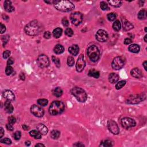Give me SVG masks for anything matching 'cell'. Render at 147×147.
<instances>
[{
  "mask_svg": "<svg viewBox=\"0 0 147 147\" xmlns=\"http://www.w3.org/2000/svg\"><path fill=\"white\" fill-rule=\"evenodd\" d=\"M24 30L28 35L34 36L40 34L43 31V28L39 22L36 20H34L26 24L25 26Z\"/></svg>",
  "mask_w": 147,
  "mask_h": 147,
  "instance_id": "obj_1",
  "label": "cell"
},
{
  "mask_svg": "<svg viewBox=\"0 0 147 147\" xmlns=\"http://www.w3.org/2000/svg\"><path fill=\"white\" fill-rule=\"evenodd\" d=\"M65 106L63 102L60 101H54L51 104L49 108V113L52 116L60 114L64 112Z\"/></svg>",
  "mask_w": 147,
  "mask_h": 147,
  "instance_id": "obj_2",
  "label": "cell"
},
{
  "mask_svg": "<svg viewBox=\"0 0 147 147\" xmlns=\"http://www.w3.org/2000/svg\"><path fill=\"white\" fill-rule=\"evenodd\" d=\"M54 6L57 10L63 12H70L75 8L74 5L69 1H58Z\"/></svg>",
  "mask_w": 147,
  "mask_h": 147,
  "instance_id": "obj_3",
  "label": "cell"
},
{
  "mask_svg": "<svg viewBox=\"0 0 147 147\" xmlns=\"http://www.w3.org/2000/svg\"><path fill=\"white\" fill-rule=\"evenodd\" d=\"M72 94L80 102H85L87 98V95L84 90L79 87H75L71 90Z\"/></svg>",
  "mask_w": 147,
  "mask_h": 147,
  "instance_id": "obj_4",
  "label": "cell"
},
{
  "mask_svg": "<svg viewBox=\"0 0 147 147\" xmlns=\"http://www.w3.org/2000/svg\"><path fill=\"white\" fill-rule=\"evenodd\" d=\"M87 53L89 59L93 62H95L99 59L100 52L98 47L95 45H93L88 47L87 50Z\"/></svg>",
  "mask_w": 147,
  "mask_h": 147,
  "instance_id": "obj_5",
  "label": "cell"
},
{
  "mask_svg": "<svg viewBox=\"0 0 147 147\" xmlns=\"http://www.w3.org/2000/svg\"><path fill=\"white\" fill-rule=\"evenodd\" d=\"M70 20L71 23L74 25H76V26H78L82 22V20H83V15L80 12H74L71 14Z\"/></svg>",
  "mask_w": 147,
  "mask_h": 147,
  "instance_id": "obj_6",
  "label": "cell"
},
{
  "mask_svg": "<svg viewBox=\"0 0 147 147\" xmlns=\"http://www.w3.org/2000/svg\"><path fill=\"white\" fill-rule=\"evenodd\" d=\"M125 64L124 59L122 57L117 56L113 59L112 63V66L114 69L118 70L123 67Z\"/></svg>",
  "mask_w": 147,
  "mask_h": 147,
  "instance_id": "obj_7",
  "label": "cell"
},
{
  "mask_svg": "<svg viewBox=\"0 0 147 147\" xmlns=\"http://www.w3.org/2000/svg\"><path fill=\"white\" fill-rule=\"evenodd\" d=\"M37 63L40 68H46L50 65L48 58L45 55H39L37 59Z\"/></svg>",
  "mask_w": 147,
  "mask_h": 147,
  "instance_id": "obj_8",
  "label": "cell"
},
{
  "mask_svg": "<svg viewBox=\"0 0 147 147\" xmlns=\"http://www.w3.org/2000/svg\"><path fill=\"white\" fill-rule=\"evenodd\" d=\"M122 127L126 129H129L136 126V121L132 118L129 117L123 118L121 121Z\"/></svg>",
  "mask_w": 147,
  "mask_h": 147,
  "instance_id": "obj_9",
  "label": "cell"
},
{
  "mask_svg": "<svg viewBox=\"0 0 147 147\" xmlns=\"http://www.w3.org/2000/svg\"><path fill=\"white\" fill-rule=\"evenodd\" d=\"M85 66H86V62H85V61L84 56L82 54L80 55L78 59V61H77V64H76L77 71L79 72H82L84 69Z\"/></svg>",
  "mask_w": 147,
  "mask_h": 147,
  "instance_id": "obj_10",
  "label": "cell"
},
{
  "mask_svg": "<svg viewBox=\"0 0 147 147\" xmlns=\"http://www.w3.org/2000/svg\"><path fill=\"white\" fill-rule=\"evenodd\" d=\"M107 127L109 130L114 135H118L120 132L119 128L116 122L113 120H109L107 122Z\"/></svg>",
  "mask_w": 147,
  "mask_h": 147,
  "instance_id": "obj_11",
  "label": "cell"
},
{
  "mask_svg": "<svg viewBox=\"0 0 147 147\" xmlns=\"http://www.w3.org/2000/svg\"><path fill=\"white\" fill-rule=\"evenodd\" d=\"M96 39L99 42H105L108 39V34L105 31L100 29L97 32L95 35Z\"/></svg>",
  "mask_w": 147,
  "mask_h": 147,
  "instance_id": "obj_12",
  "label": "cell"
},
{
  "mask_svg": "<svg viewBox=\"0 0 147 147\" xmlns=\"http://www.w3.org/2000/svg\"><path fill=\"white\" fill-rule=\"evenodd\" d=\"M31 112L35 116L37 117H42L44 115L43 109L42 107L36 105L32 106L31 107Z\"/></svg>",
  "mask_w": 147,
  "mask_h": 147,
  "instance_id": "obj_13",
  "label": "cell"
},
{
  "mask_svg": "<svg viewBox=\"0 0 147 147\" xmlns=\"http://www.w3.org/2000/svg\"><path fill=\"white\" fill-rule=\"evenodd\" d=\"M143 97H145V96L143 97V95H134V96H130V97L126 99V102L128 104H135L139 103L140 102H141L142 101L144 100Z\"/></svg>",
  "mask_w": 147,
  "mask_h": 147,
  "instance_id": "obj_14",
  "label": "cell"
},
{
  "mask_svg": "<svg viewBox=\"0 0 147 147\" xmlns=\"http://www.w3.org/2000/svg\"><path fill=\"white\" fill-rule=\"evenodd\" d=\"M2 96L6 100L13 101L15 99V95H14L12 91L8 90H6L4 91L3 92Z\"/></svg>",
  "mask_w": 147,
  "mask_h": 147,
  "instance_id": "obj_15",
  "label": "cell"
},
{
  "mask_svg": "<svg viewBox=\"0 0 147 147\" xmlns=\"http://www.w3.org/2000/svg\"><path fill=\"white\" fill-rule=\"evenodd\" d=\"M130 74L133 77L136 78H140L143 77V73L141 71L137 68L132 69L130 71Z\"/></svg>",
  "mask_w": 147,
  "mask_h": 147,
  "instance_id": "obj_16",
  "label": "cell"
},
{
  "mask_svg": "<svg viewBox=\"0 0 147 147\" xmlns=\"http://www.w3.org/2000/svg\"><path fill=\"white\" fill-rule=\"evenodd\" d=\"M4 8L6 12H12L15 10V8L12 6L11 1L6 0L4 2Z\"/></svg>",
  "mask_w": 147,
  "mask_h": 147,
  "instance_id": "obj_17",
  "label": "cell"
},
{
  "mask_svg": "<svg viewBox=\"0 0 147 147\" xmlns=\"http://www.w3.org/2000/svg\"><path fill=\"white\" fill-rule=\"evenodd\" d=\"M37 130H39L40 132V133L43 135H45L48 133V128L46 127V126L44 125L43 124H39L37 126Z\"/></svg>",
  "mask_w": 147,
  "mask_h": 147,
  "instance_id": "obj_18",
  "label": "cell"
},
{
  "mask_svg": "<svg viewBox=\"0 0 147 147\" xmlns=\"http://www.w3.org/2000/svg\"><path fill=\"white\" fill-rule=\"evenodd\" d=\"M69 51L71 54L76 56L78 54L79 51V48L78 45H75V44L72 45L69 48Z\"/></svg>",
  "mask_w": 147,
  "mask_h": 147,
  "instance_id": "obj_19",
  "label": "cell"
},
{
  "mask_svg": "<svg viewBox=\"0 0 147 147\" xmlns=\"http://www.w3.org/2000/svg\"><path fill=\"white\" fill-rule=\"evenodd\" d=\"M5 110L8 113H12L13 112V107L11 104V101L7 100L5 102Z\"/></svg>",
  "mask_w": 147,
  "mask_h": 147,
  "instance_id": "obj_20",
  "label": "cell"
},
{
  "mask_svg": "<svg viewBox=\"0 0 147 147\" xmlns=\"http://www.w3.org/2000/svg\"><path fill=\"white\" fill-rule=\"evenodd\" d=\"M133 25L132 23L127 21L125 19H124V20H123V28H124V30H125V31H130V29H133Z\"/></svg>",
  "mask_w": 147,
  "mask_h": 147,
  "instance_id": "obj_21",
  "label": "cell"
},
{
  "mask_svg": "<svg viewBox=\"0 0 147 147\" xmlns=\"http://www.w3.org/2000/svg\"><path fill=\"white\" fill-rule=\"evenodd\" d=\"M119 79V76L115 73H111L109 75V80L110 83H115Z\"/></svg>",
  "mask_w": 147,
  "mask_h": 147,
  "instance_id": "obj_22",
  "label": "cell"
},
{
  "mask_svg": "<svg viewBox=\"0 0 147 147\" xmlns=\"http://www.w3.org/2000/svg\"><path fill=\"white\" fill-rule=\"evenodd\" d=\"M128 50L132 53H138L140 50V46L136 44H133L129 47Z\"/></svg>",
  "mask_w": 147,
  "mask_h": 147,
  "instance_id": "obj_23",
  "label": "cell"
},
{
  "mask_svg": "<svg viewBox=\"0 0 147 147\" xmlns=\"http://www.w3.org/2000/svg\"><path fill=\"white\" fill-rule=\"evenodd\" d=\"M29 135L31 137L36 139H40L42 138V134L39 130H32L29 132Z\"/></svg>",
  "mask_w": 147,
  "mask_h": 147,
  "instance_id": "obj_24",
  "label": "cell"
},
{
  "mask_svg": "<svg viewBox=\"0 0 147 147\" xmlns=\"http://www.w3.org/2000/svg\"><path fill=\"white\" fill-rule=\"evenodd\" d=\"M53 51H54V52L56 53V54H61L64 52V48L61 45L57 44L56 46L55 47L54 49H53Z\"/></svg>",
  "mask_w": 147,
  "mask_h": 147,
  "instance_id": "obj_25",
  "label": "cell"
},
{
  "mask_svg": "<svg viewBox=\"0 0 147 147\" xmlns=\"http://www.w3.org/2000/svg\"><path fill=\"white\" fill-rule=\"evenodd\" d=\"M52 93H53V95H55V97H61V95H62V94H63V90H61V88L58 87L55 88L53 89Z\"/></svg>",
  "mask_w": 147,
  "mask_h": 147,
  "instance_id": "obj_26",
  "label": "cell"
},
{
  "mask_svg": "<svg viewBox=\"0 0 147 147\" xmlns=\"http://www.w3.org/2000/svg\"><path fill=\"white\" fill-rule=\"evenodd\" d=\"M88 75L91 77H94V78L97 79L99 77V72L95 69H90L88 72Z\"/></svg>",
  "mask_w": 147,
  "mask_h": 147,
  "instance_id": "obj_27",
  "label": "cell"
},
{
  "mask_svg": "<svg viewBox=\"0 0 147 147\" xmlns=\"http://www.w3.org/2000/svg\"><path fill=\"white\" fill-rule=\"evenodd\" d=\"M63 31L61 28H57L53 31V35L55 38H59L62 35Z\"/></svg>",
  "mask_w": 147,
  "mask_h": 147,
  "instance_id": "obj_28",
  "label": "cell"
},
{
  "mask_svg": "<svg viewBox=\"0 0 147 147\" xmlns=\"http://www.w3.org/2000/svg\"><path fill=\"white\" fill-rule=\"evenodd\" d=\"M138 18L140 20H144L147 18V11L145 9H142L138 12V15H137Z\"/></svg>",
  "mask_w": 147,
  "mask_h": 147,
  "instance_id": "obj_29",
  "label": "cell"
},
{
  "mask_svg": "<svg viewBox=\"0 0 147 147\" xmlns=\"http://www.w3.org/2000/svg\"><path fill=\"white\" fill-rule=\"evenodd\" d=\"M108 2L110 5L113 6V7H116V8L120 7V6L121 5V4H122V1H116V0H115V1L110 0V1H108Z\"/></svg>",
  "mask_w": 147,
  "mask_h": 147,
  "instance_id": "obj_30",
  "label": "cell"
},
{
  "mask_svg": "<svg viewBox=\"0 0 147 147\" xmlns=\"http://www.w3.org/2000/svg\"><path fill=\"white\" fill-rule=\"evenodd\" d=\"M60 135H61V133L56 130H52L50 134L51 137L53 139H58L60 137Z\"/></svg>",
  "mask_w": 147,
  "mask_h": 147,
  "instance_id": "obj_31",
  "label": "cell"
},
{
  "mask_svg": "<svg viewBox=\"0 0 147 147\" xmlns=\"http://www.w3.org/2000/svg\"><path fill=\"white\" fill-rule=\"evenodd\" d=\"M121 27V23L119 20H116L114 22L113 24V29L116 31H119Z\"/></svg>",
  "mask_w": 147,
  "mask_h": 147,
  "instance_id": "obj_32",
  "label": "cell"
},
{
  "mask_svg": "<svg viewBox=\"0 0 147 147\" xmlns=\"http://www.w3.org/2000/svg\"><path fill=\"white\" fill-rule=\"evenodd\" d=\"M37 103L42 106H45L47 105L48 101L46 99H39L37 100Z\"/></svg>",
  "mask_w": 147,
  "mask_h": 147,
  "instance_id": "obj_33",
  "label": "cell"
},
{
  "mask_svg": "<svg viewBox=\"0 0 147 147\" xmlns=\"http://www.w3.org/2000/svg\"><path fill=\"white\" fill-rule=\"evenodd\" d=\"M126 81L125 80H121V81L118 82L117 85H116V88L117 90H120L121 89V88H122L126 84Z\"/></svg>",
  "mask_w": 147,
  "mask_h": 147,
  "instance_id": "obj_34",
  "label": "cell"
},
{
  "mask_svg": "<svg viewBox=\"0 0 147 147\" xmlns=\"http://www.w3.org/2000/svg\"><path fill=\"white\" fill-rule=\"evenodd\" d=\"M101 145L103 147H112L113 145V143L111 140H106L105 141L102 142V144H101Z\"/></svg>",
  "mask_w": 147,
  "mask_h": 147,
  "instance_id": "obj_35",
  "label": "cell"
},
{
  "mask_svg": "<svg viewBox=\"0 0 147 147\" xmlns=\"http://www.w3.org/2000/svg\"><path fill=\"white\" fill-rule=\"evenodd\" d=\"M107 17L109 21H114V20H116L117 16L116 14L114 13H109L108 15H107Z\"/></svg>",
  "mask_w": 147,
  "mask_h": 147,
  "instance_id": "obj_36",
  "label": "cell"
},
{
  "mask_svg": "<svg viewBox=\"0 0 147 147\" xmlns=\"http://www.w3.org/2000/svg\"><path fill=\"white\" fill-rule=\"evenodd\" d=\"M67 63L68 66H69V67H72V66L74 64V59L73 57H72V56L68 57Z\"/></svg>",
  "mask_w": 147,
  "mask_h": 147,
  "instance_id": "obj_37",
  "label": "cell"
},
{
  "mask_svg": "<svg viewBox=\"0 0 147 147\" xmlns=\"http://www.w3.org/2000/svg\"><path fill=\"white\" fill-rule=\"evenodd\" d=\"M52 60L53 62L55 63V65L57 67H59L61 66V62H60V60L58 58L55 56L52 57Z\"/></svg>",
  "mask_w": 147,
  "mask_h": 147,
  "instance_id": "obj_38",
  "label": "cell"
},
{
  "mask_svg": "<svg viewBox=\"0 0 147 147\" xmlns=\"http://www.w3.org/2000/svg\"><path fill=\"white\" fill-rule=\"evenodd\" d=\"M13 71V68L11 67V66H8L7 67H6L5 69V72L6 75H10V74L12 73Z\"/></svg>",
  "mask_w": 147,
  "mask_h": 147,
  "instance_id": "obj_39",
  "label": "cell"
},
{
  "mask_svg": "<svg viewBox=\"0 0 147 147\" xmlns=\"http://www.w3.org/2000/svg\"><path fill=\"white\" fill-rule=\"evenodd\" d=\"M65 34L67 36H69V37H71V36L74 35V32L71 28H68L66 29Z\"/></svg>",
  "mask_w": 147,
  "mask_h": 147,
  "instance_id": "obj_40",
  "label": "cell"
},
{
  "mask_svg": "<svg viewBox=\"0 0 147 147\" xmlns=\"http://www.w3.org/2000/svg\"><path fill=\"white\" fill-rule=\"evenodd\" d=\"M100 7L103 10H106L108 9V5H107V3L104 1H102L100 3Z\"/></svg>",
  "mask_w": 147,
  "mask_h": 147,
  "instance_id": "obj_41",
  "label": "cell"
},
{
  "mask_svg": "<svg viewBox=\"0 0 147 147\" xmlns=\"http://www.w3.org/2000/svg\"><path fill=\"white\" fill-rule=\"evenodd\" d=\"M21 136V132H20V131H17V132H16L15 133H14V138H15V140H18L20 138Z\"/></svg>",
  "mask_w": 147,
  "mask_h": 147,
  "instance_id": "obj_42",
  "label": "cell"
},
{
  "mask_svg": "<svg viewBox=\"0 0 147 147\" xmlns=\"http://www.w3.org/2000/svg\"><path fill=\"white\" fill-rule=\"evenodd\" d=\"M1 143L6 144H10L12 143V141H11L10 139L8 138H5L2 139V140H1Z\"/></svg>",
  "mask_w": 147,
  "mask_h": 147,
  "instance_id": "obj_43",
  "label": "cell"
},
{
  "mask_svg": "<svg viewBox=\"0 0 147 147\" xmlns=\"http://www.w3.org/2000/svg\"><path fill=\"white\" fill-rule=\"evenodd\" d=\"M10 51L6 50L5 52H4V53H3V58H4V59H7V58H8L9 56H10Z\"/></svg>",
  "mask_w": 147,
  "mask_h": 147,
  "instance_id": "obj_44",
  "label": "cell"
},
{
  "mask_svg": "<svg viewBox=\"0 0 147 147\" xmlns=\"http://www.w3.org/2000/svg\"><path fill=\"white\" fill-rule=\"evenodd\" d=\"M8 121L11 124H15L16 121V118L13 116H10L8 118Z\"/></svg>",
  "mask_w": 147,
  "mask_h": 147,
  "instance_id": "obj_45",
  "label": "cell"
},
{
  "mask_svg": "<svg viewBox=\"0 0 147 147\" xmlns=\"http://www.w3.org/2000/svg\"><path fill=\"white\" fill-rule=\"evenodd\" d=\"M61 23H62V24L63 26H68L69 25V22L68 21L67 19L66 18V17H65V18H63L62 19Z\"/></svg>",
  "mask_w": 147,
  "mask_h": 147,
  "instance_id": "obj_46",
  "label": "cell"
},
{
  "mask_svg": "<svg viewBox=\"0 0 147 147\" xmlns=\"http://www.w3.org/2000/svg\"><path fill=\"white\" fill-rule=\"evenodd\" d=\"M44 38H45V39H50L51 37V33L49 31H47L44 33Z\"/></svg>",
  "mask_w": 147,
  "mask_h": 147,
  "instance_id": "obj_47",
  "label": "cell"
},
{
  "mask_svg": "<svg viewBox=\"0 0 147 147\" xmlns=\"http://www.w3.org/2000/svg\"><path fill=\"white\" fill-rule=\"evenodd\" d=\"M6 129H7L8 130L12 131V130H13V128L12 124H10V123H9V124H8L7 125H6Z\"/></svg>",
  "mask_w": 147,
  "mask_h": 147,
  "instance_id": "obj_48",
  "label": "cell"
},
{
  "mask_svg": "<svg viewBox=\"0 0 147 147\" xmlns=\"http://www.w3.org/2000/svg\"><path fill=\"white\" fill-rule=\"evenodd\" d=\"M6 31V27L2 23H1V34H3Z\"/></svg>",
  "mask_w": 147,
  "mask_h": 147,
  "instance_id": "obj_49",
  "label": "cell"
},
{
  "mask_svg": "<svg viewBox=\"0 0 147 147\" xmlns=\"http://www.w3.org/2000/svg\"><path fill=\"white\" fill-rule=\"evenodd\" d=\"M14 63V60L12 58H10L9 59H8V61H7V64L8 65V66H10L12 65V64H13Z\"/></svg>",
  "mask_w": 147,
  "mask_h": 147,
  "instance_id": "obj_50",
  "label": "cell"
},
{
  "mask_svg": "<svg viewBox=\"0 0 147 147\" xmlns=\"http://www.w3.org/2000/svg\"><path fill=\"white\" fill-rule=\"evenodd\" d=\"M132 40L130 39H129V38H127V39H125L124 40V44H126V45H128V44H130L131 43H132Z\"/></svg>",
  "mask_w": 147,
  "mask_h": 147,
  "instance_id": "obj_51",
  "label": "cell"
},
{
  "mask_svg": "<svg viewBox=\"0 0 147 147\" xmlns=\"http://www.w3.org/2000/svg\"><path fill=\"white\" fill-rule=\"evenodd\" d=\"M2 39H4V40H2V41H3V43H4V42H5V44L6 43L8 42V41L9 40V36L8 35L3 36Z\"/></svg>",
  "mask_w": 147,
  "mask_h": 147,
  "instance_id": "obj_52",
  "label": "cell"
},
{
  "mask_svg": "<svg viewBox=\"0 0 147 147\" xmlns=\"http://www.w3.org/2000/svg\"><path fill=\"white\" fill-rule=\"evenodd\" d=\"M4 129H3L2 127H1V128H0V138H2L3 136H4Z\"/></svg>",
  "mask_w": 147,
  "mask_h": 147,
  "instance_id": "obj_53",
  "label": "cell"
},
{
  "mask_svg": "<svg viewBox=\"0 0 147 147\" xmlns=\"http://www.w3.org/2000/svg\"><path fill=\"white\" fill-rule=\"evenodd\" d=\"M75 147H85V145L83 144H82L81 143H80V142H79V143H77L75 144H74L73 145Z\"/></svg>",
  "mask_w": 147,
  "mask_h": 147,
  "instance_id": "obj_54",
  "label": "cell"
},
{
  "mask_svg": "<svg viewBox=\"0 0 147 147\" xmlns=\"http://www.w3.org/2000/svg\"><path fill=\"white\" fill-rule=\"evenodd\" d=\"M58 1H45V2L49 4H55Z\"/></svg>",
  "mask_w": 147,
  "mask_h": 147,
  "instance_id": "obj_55",
  "label": "cell"
},
{
  "mask_svg": "<svg viewBox=\"0 0 147 147\" xmlns=\"http://www.w3.org/2000/svg\"><path fill=\"white\" fill-rule=\"evenodd\" d=\"M23 128L25 130H28L29 129V126H26V125H23Z\"/></svg>",
  "mask_w": 147,
  "mask_h": 147,
  "instance_id": "obj_56",
  "label": "cell"
},
{
  "mask_svg": "<svg viewBox=\"0 0 147 147\" xmlns=\"http://www.w3.org/2000/svg\"><path fill=\"white\" fill-rule=\"evenodd\" d=\"M20 78H21L22 80L25 79V76H24V74H23V73L21 74V75H20Z\"/></svg>",
  "mask_w": 147,
  "mask_h": 147,
  "instance_id": "obj_57",
  "label": "cell"
},
{
  "mask_svg": "<svg viewBox=\"0 0 147 147\" xmlns=\"http://www.w3.org/2000/svg\"><path fill=\"white\" fill-rule=\"evenodd\" d=\"M146 66H147V61H145L144 62V63H143V66H144V69H145V70L147 71V67H146Z\"/></svg>",
  "mask_w": 147,
  "mask_h": 147,
  "instance_id": "obj_58",
  "label": "cell"
},
{
  "mask_svg": "<svg viewBox=\"0 0 147 147\" xmlns=\"http://www.w3.org/2000/svg\"><path fill=\"white\" fill-rule=\"evenodd\" d=\"M25 145H26V146H29V145H31V142L29 141H26L25 142Z\"/></svg>",
  "mask_w": 147,
  "mask_h": 147,
  "instance_id": "obj_59",
  "label": "cell"
},
{
  "mask_svg": "<svg viewBox=\"0 0 147 147\" xmlns=\"http://www.w3.org/2000/svg\"><path fill=\"white\" fill-rule=\"evenodd\" d=\"M42 146L44 147L45 145H44V144H37L35 145V147H42Z\"/></svg>",
  "mask_w": 147,
  "mask_h": 147,
  "instance_id": "obj_60",
  "label": "cell"
},
{
  "mask_svg": "<svg viewBox=\"0 0 147 147\" xmlns=\"http://www.w3.org/2000/svg\"><path fill=\"white\" fill-rule=\"evenodd\" d=\"M147 35H146L145 36V37H144V41H145V42H147Z\"/></svg>",
  "mask_w": 147,
  "mask_h": 147,
  "instance_id": "obj_61",
  "label": "cell"
},
{
  "mask_svg": "<svg viewBox=\"0 0 147 147\" xmlns=\"http://www.w3.org/2000/svg\"><path fill=\"white\" fill-rule=\"evenodd\" d=\"M147 27H145V32H147Z\"/></svg>",
  "mask_w": 147,
  "mask_h": 147,
  "instance_id": "obj_62",
  "label": "cell"
}]
</instances>
